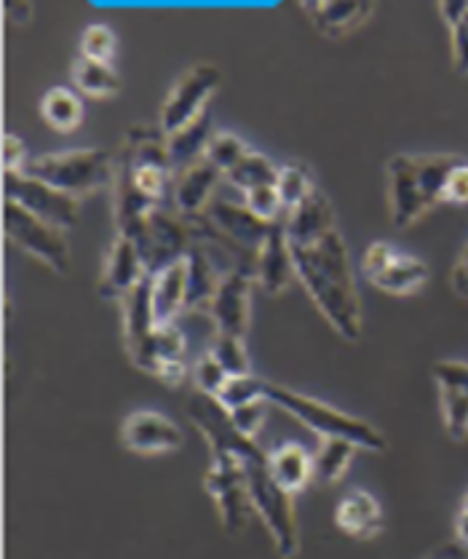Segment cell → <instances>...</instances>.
I'll return each instance as SVG.
<instances>
[{
  "label": "cell",
  "instance_id": "obj_1",
  "mask_svg": "<svg viewBox=\"0 0 468 559\" xmlns=\"http://www.w3.org/2000/svg\"><path fill=\"white\" fill-rule=\"evenodd\" d=\"M188 418L199 428L201 437L209 442V450H228L241 461L247 477L249 501H252L254 514L268 531L271 540H274L278 557L295 559L300 555V527L298 516H295V501L292 496L276 485L274 474H271L268 453L257 444V439L247 437L236 428L233 418H230L228 407L217 400V396L199 394L193 391L188 396Z\"/></svg>",
  "mask_w": 468,
  "mask_h": 559
},
{
  "label": "cell",
  "instance_id": "obj_2",
  "mask_svg": "<svg viewBox=\"0 0 468 559\" xmlns=\"http://www.w3.org/2000/svg\"><path fill=\"white\" fill-rule=\"evenodd\" d=\"M175 164L161 127L137 123L123 136L112 177V219L118 236H129L147 212L169 206Z\"/></svg>",
  "mask_w": 468,
  "mask_h": 559
},
{
  "label": "cell",
  "instance_id": "obj_3",
  "mask_svg": "<svg viewBox=\"0 0 468 559\" xmlns=\"http://www.w3.org/2000/svg\"><path fill=\"white\" fill-rule=\"evenodd\" d=\"M289 249L298 282L311 295L313 306L343 341L357 343L361 337V297L340 228H332L316 241L289 243Z\"/></svg>",
  "mask_w": 468,
  "mask_h": 559
},
{
  "label": "cell",
  "instance_id": "obj_4",
  "mask_svg": "<svg viewBox=\"0 0 468 559\" xmlns=\"http://www.w3.org/2000/svg\"><path fill=\"white\" fill-rule=\"evenodd\" d=\"M458 156H391L388 175V212L394 228H410L425 212L447 199V182L460 166Z\"/></svg>",
  "mask_w": 468,
  "mask_h": 559
},
{
  "label": "cell",
  "instance_id": "obj_5",
  "mask_svg": "<svg viewBox=\"0 0 468 559\" xmlns=\"http://www.w3.org/2000/svg\"><path fill=\"white\" fill-rule=\"evenodd\" d=\"M265 400L281 407L284 413L292 415L311 431H316L322 439H346L364 453H386V437L359 415H348L327 402L316 400V396H305L300 391L287 389V385L271 383V380H265Z\"/></svg>",
  "mask_w": 468,
  "mask_h": 559
},
{
  "label": "cell",
  "instance_id": "obj_6",
  "mask_svg": "<svg viewBox=\"0 0 468 559\" xmlns=\"http://www.w3.org/2000/svg\"><path fill=\"white\" fill-rule=\"evenodd\" d=\"M25 175L40 182H49L51 188L62 193L92 195L103 188H112L116 177V156H110L103 147H79V151L49 153V156L29 158Z\"/></svg>",
  "mask_w": 468,
  "mask_h": 559
},
{
  "label": "cell",
  "instance_id": "obj_7",
  "mask_svg": "<svg viewBox=\"0 0 468 559\" xmlns=\"http://www.w3.org/2000/svg\"><path fill=\"white\" fill-rule=\"evenodd\" d=\"M129 239L137 243L147 273L156 276L164 267L188 258L195 243V234L191 219L182 217L171 206H158V210L147 212L140 219V225L129 234Z\"/></svg>",
  "mask_w": 468,
  "mask_h": 559
},
{
  "label": "cell",
  "instance_id": "obj_8",
  "mask_svg": "<svg viewBox=\"0 0 468 559\" xmlns=\"http://www.w3.org/2000/svg\"><path fill=\"white\" fill-rule=\"evenodd\" d=\"M204 490L215 501L220 514L223 531L236 538L247 531L252 516V501H249L244 466L228 450H212V463L204 474Z\"/></svg>",
  "mask_w": 468,
  "mask_h": 559
},
{
  "label": "cell",
  "instance_id": "obj_9",
  "mask_svg": "<svg viewBox=\"0 0 468 559\" xmlns=\"http://www.w3.org/2000/svg\"><path fill=\"white\" fill-rule=\"evenodd\" d=\"M3 230L9 236V241L25 249L29 258L44 263L49 271L59 273V276H68L70 243L68 236H64L68 230L35 217V214L22 210L14 201H5L3 204Z\"/></svg>",
  "mask_w": 468,
  "mask_h": 559
},
{
  "label": "cell",
  "instance_id": "obj_10",
  "mask_svg": "<svg viewBox=\"0 0 468 559\" xmlns=\"http://www.w3.org/2000/svg\"><path fill=\"white\" fill-rule=\"evenodd\" d=\"M3 193L5 201H14L22 210L62 230L75 228L81 219V199L35 180L25 171H3Z\"/></svg>",
  "mask_w": 468,
  "mask_h": 559
},
{
  "label": "cell",
  "instance_id": "obj_11",
  "mask_svg": "<svg viewBox=\"0 0 468 559\" xmlns=\"http://www.w3.org/2000/svg\"><path fill=\"white\" fill-rule=\"evenodd\" d=\"M220 70H217L215 64L206 62L193 64L188 73H182L180 81L171 86L169 97H166V103L161 107V123H158L161 132L169 136L180 132V129L188 127L191 121H195V118L206 110V99L220 88Z\"/></svg>",
  "mask_w": 468,
  "mask_h": 559
},
{
  "label": "cell",
  "instance_id": "obj_12",
  "mask_svg": "<svg viewBox=\"0 0 468 559\" xmlns=\"http://www.w3.org/2000/svg\"><path fill=\"white\" fill-rule=\"evenodd\" d=\"M204 217L209 219V225L217 234L225 236V239L233 243L236 249H241L244 254H252V258H257L260 247H263L271 228H274V223L260 219L244 201H230L223 199V195H215V199H212Z\"/></svg>",
  "mask_w": 468,
  "mask_h": 559
},
{
  "label": "cell",
  "instance_id": "obj_13",
  "mask_svg": "<svg viewBox=\"0 0 468 559\" xmlns=\"http://www.w3.org/2000/svg\"><path fill=\"white\" fill-rule=\"evenodd\" d=\"M185 442V433L171 418L153 409H134L121 424V444L137 455L175 453Z\"/></svg>",
  "mask_w": 468,
  "mask_h": 559
},
{
  "label": "cell",
  "instance_id": "obj_14",
  "mask_svg": "<svg viewBox=\"0 0 468 559\" xmlns=\"http://www.w3.org/2000/svg\"><path fill=\"white\" fill-rule=\"evenodd\" d=\"M147 276L151 273H147L137 243L129 239V236H116L108 254H105L97 295L108 302H123Z\"/></svg>",
  "mask_w": 468,
  "mask_h": 559
},
{
  "label": "cell",
  "instance_id": "obj_15",
  "mask_svg": "<svg viewBox=\"0 0 468 559\" xmlns=\"http://www.w3.org/2000/svg\"><path fill=\"white\" fill-rule=\"evenodd\" d=\"M153 276H147L145 282L134 289L127 300L121 302L123 311V346H127L129 359L134 361V367L142 372L151 370V346L153 335L158 330L156 313H153Z\"/></svg>",
  "mask_w": 468,
  "mask_h": 559
},
{
  "label": "cell",
  "instance_id": "obj_16",
  "mask_svg": "<svg viewBox=\"0 0 468 559\" xmlns=\"http://www.w3.org/2000/svg\"><path fill=\"white\" fill-rule=\"evenodd\" d=\"M252 273L233 271L223 278L215 300L209 306V317L215 321V332L233 335L244 341L249 330V311H252Z\"/></svg>",
  "mask_w": 468,
  "mask_h": 559
},
{
  "label": "cell",
  "instance_id": "obj_17",
  "mask_svg": "<svg viewBox=\"0 0 468 559\" xmlns=\"http://www.w3.org/2000/svg\"><path fill=\"white\" fill-rule=\"evenodd\" d=\"M220 180L223 171L204 156L195 164L185 166L182 171H177L175 186H171V204L182 217H199L217 195Z\"/></svg>",
  "mask_w": 468,
  "mask_h": 559
},
{
  "label": "cell",
  "instance_id": "obj_18",
  "mask_svg": "<svg viewBox=\"0 0 468 559\" xmlns=\"http://www.w3.org/2000/svg\"><path fill=\"white\" fill-rule=\"evenodd\" d=\"M295 278H298V273H295L292 249H289L284 219H278L271 228L268 239L260 247L257 258H254V282L268 295H284L292 287Z\"/></svg>",
  "mask_w": 468,
  "mask_h": 559
},
{
  "label": "cell",
  "instance_id": "obj_19",
  "mask_svg": "<svg viewBox=\"0 0 468 559\" xmlns=\"http://www.w3.org/2000/svg\"><path fill=\"white\" fill-rule=\"evenodd\" d=\"M303 11L319 35L346 38L370 22L375 5L357 3V0H303Z\"/></svg>",
  "mask_w": 468,
  "mask_h": 559
},
{
  "label": "cell",
  "instance_id": "obj_20",
  "mask_svg": "<svg viewBox=\"0 0 468 559\" xmlns=\"http://www.w3.org/2000/svg\"><path fill=\"white\" fill-rule=\"evenodd\" d=\"M332 228H337L335 210H332L329 199L322 190H313L311 195L300 206H295L292 212H287L284 217V230H287L289 243H308L322 239L324 234H329Z\"/></svg>",
  "mask_w": 468,
  "mask_h": 559
},
{
  "label": "cell",
  "instance_id": "obj_21",
  "mask_svg": "<svg viewBox=\"0 0 468 559\" xmlns=\"http://www.w3.org/2000/svg\"><path fill=\"white\" fill-rule=\"evenodd\" d=\"M335 525L340 527L348 538L370 540L383 531V509L367 490H353L343 496L335 509Z\"/></svg>",
  "mask_w": 468,
  "mask_h": 559
},
{
  "label": "cell",
  "instance_id": "obj_22",
  "mask_svg": "<svg viewBox=\"0 0 468 559\" xmlns=\"http://www.w3.org/2000/svg\"><path fill=\"white\" fill-rule=\"evenodd\" d=\"M153 313L158 324H177V317L185 313L188 297V258L177 260L153 276Z\"/></svg>",
  "mask_w": 468,
  "mask_h": 559
},
{
  "label": "cell",
  "instance_id": "obj_23",
  "mask_svg": "<svg viewBox=\"0 0 468 559\" xmlns=\"http://www.w3.org/2000/svg\"><path fill=\"white\" fill-rule=\"evenodd\" d=\"M268 463L276 485L292 498L298 496V492H303L305 487L316 479L313 455L298 442H287L278 450H274V453H268Z\"/></svg>",
  "mask_w": 468,
  "mask_h": 559
},
{
  "label": "cell",
  "instance_id": "obj_24",
  "mask_svg": "<svg viewBox=\"0 0 468 559\" xmlns=\"http://www.w3.org/2000/svg\"><path fill=\"white\" fill-rule=\"evenodd\" d=\"M212 136L215 134H212V112L209 110L201 112L195 121L188 123V127H182L180 132L166 136L175 171H182L185 166H191V164H195V160L204 158Z\"/></svg>",
  "mask_w": 468,
  "mask_h": 559
},
{
  "label": "cell",
  "instance_id": "obj_25",
  "mask_svg": "<svg viewBox=\"0 0 468 559\" xmlns=\"http://www.w3.org/2000/svg\"><path fill=\"white\" fill-rule=\"evenodd\" d=\"M425 282H429V265L423 260L410 258V254H396L394 263L381 276L372 278V287L386 295L407 297L423 289Z\"/></svg>",
  "mask_w": 468,
  "mask_h": 559
},
{
  "label": "cell",
  "instance_id": "obj_26",
  "mask_svg": "<svg viewBox=\"0 0 468 559\" xmlns=\"http://www.w3.org/2000/svg\"><path fill=\"white\" fill-rule=\"evenodd\" d=\"M40 116L59 134H70L83 123V103L70 88L55 86L40 99Z\"/></svg>",
  "mask_w": 468,
  "mask_h": 559
},
{
  "label": "cell",
  "instance_id": "obj_27",
  "mask_svg": "<svg viewBox=\"0 0 468 559\" xmlns=\"http://www.w3.org/2000/svg\"><path fill=\"white\" fill-rule=\"evenodd\" d=\"M73 83L75 88H81V94L92 99H112L123 88L121 75L116 73L112 64L92 62V59H75Z\"/></svg>",
  "mask_w": 468,
  "mask_h": 559
},
{
  "label": "cell",
  "instance_id": "obj_28",
  "mask_svg": "<svg viewBox=\"0 0 468 559\" xmlns=\"http://www.w3.org/2000/svg\"><path fill=\"white\" fill-rule=\"evenodd\" d=\"M359 453L357 444L346 439H322L316 455H313V468H316V481L322 485H337L346 472L351 468L353 455Z\"/></svg>",
  "mask_w": 468,
  "mask_h": 559
},
{
  "label": "cell",
  "instance_id": "obj_29",
  "mask_svg": "<svg viewBox=\"0 0 468 559\" xmlns=\"http://www.w3.org/2000/svg\"><path fill=\"white\" fill-rule=\"evenodd\" d=\"M278 195L284 201V210L292 212L295 206H300L308 195L316 190V182H313L311 169L303 164V160H287V164L278 169V180H276Z\"/></svg>",
  "mask_w": 468,
  "mask_h": 559
},
{
  "label": "cell",
  "instance_id": "obj_30",
  "mask_svg": "<svg viewBox=\"0 0 468 559\" xmlns=\"http://www.w3.org/2000/svg\"><path fill=\"white\" fill-rule=\"evenodd\" d=\"M225 177H228L230 186L239 188L241 193H247V190L260 188V186H276L278 169L263 156V153L252 151L239 166H236V169H230Z\"/></svg>",
  "mask_w": 468,
  "mask_h": 559
},
{
  "label": "cell",
  "instance_id": "obj_31",
  "mask_svg": "<svg viewBox=\"0 0 468 559\" xmlns=\"http://www.w3.org/2000/svg\"><path fill=\"white\" fill-rule=\"evenodd\" d=\"M440 11L449 25V33H453L455 70L460 75H468V3L449 0V3H440Z\"/></svg>",
  "mask_w": 468,
  "mask_h": 559
},
{
  "label": "cell",
  "instance_id": "obj_32",
  "mask_svg": "<svg viewBox=\"0 0 468 559\" xmlns=\"http://www.w3.org/2000/svg\"><path fill=\"white\" fill-rule=\"evenodd\" d=\"M209 354L215 356L223 365V370L230 374V378H241V374H252V361H249L247 346L241 337L223 335V332H215V341H212Z\"/></svg>",
  "mask_w": 468,
  "mask_h": 559
},
{
  "label": "cell",
  "instance_id": "obj_33",
  "mask_svg": "<svg viewBox=\"0 0 468 559\" xmlns=\"http://www.w3.org/2000/svg\"><path fill=\"white\" fill-rule=\"evenodd\" d=\"M442 400V418L449 439L464 442L468 437V394L455 389H440Z\"/></svg>",
  "mask_w": 468,
  "mask_h": 559
},
{
  "label": "cell",
  "instance_id": "obj_34",
  "mask_svg": "<svg viewBox=\"0 0 468 559\" xmlns=\"http://www.w3.org/2000/svg\"><path fill=\"white\" fill-rule=\"evenodd\" d=\"M249 153L252 151H249L247 142L241 140V136L228 134V132L212 136L209 147H206V158H209L212 164L223 171V175H228L230 169H236V166H239L241 160L249 156Z\"/></svg>",
  "mask_w": 468,
  "mask_h": 559
},
{
  "label": "cell",
  "instance_id": "obj_35",
  "mask_svg": "<svg viewBox=\"0 0 468 559\" xmlns=\"http://www.w3.org/2000/svg\"><path fill=\"white\" fill-rule=\"evenodd\" d=\"M116 57V33L108 25H88L81 35V59L110 64Z\"/></svg>",
  "mask_w": 468,
  "mask_h": 559
},
{
  "label": "cell",
  "instance_id": "obj_36",
  "mask_svg": "<svg viewBox=\"0 0 468 559\" xmlns=\"http://www.w3.org/2000/svg\"><path fill=\"white\" fill-rule=\"evenodd\" d=\"M225 407L233 409L239 404L265 400V380L257 374H241V378H228V383L223 385V391L217 394Z\"/></svg>",
  "mask_w": 468,
  "mask_h": 559
},
{
  "label": "cell",
  "instance_id": "obj_37",
  "mask_svg": "<svg viewBox=\"0 0 468 559\" xmlns=\"http://www.w3.org/2000/svg\"><path fill=\"white\" fill-rule=\"evenodd\" d=\"M191 378H193V385H195V391H199V394L217 396L223 391V385L228 383L230 374L225 372L220 361H217L215 356L206 350V354L201 356V359L191 367Z\"/></svg>",
  "mask_w": 468,
  "mask_h": 559
},
{
  "label": "cell",
  "instance_id": "obj_38",
  "mask_svg": "<svg viewBox=\"0 0 468 559\" xmlns=\"http://www.w3.org/2000/svg\"><path fill=\"white\" fill-rule=\"evenodd\" d=\"M244 204L257 214L265 223H278V219L287 217V210H284V201L278 195L276 186H260L252 188L244 193Z\"/></svg>",
  "mask_w": 468,
  "mask_h": 559
},
{
  "label": "cell",
  "instance_id": "obj_39",
  "mask_svg": "<svg viewBox=\"0 0 468 559\" xmlns=\"http://www.w3.org/2000/svg\"><path fill=\"white\" fill-rule=\"evenodd\" d=\"M268 407H271L268 400H254V402L239 404V407L228 409V413H230V418H233L236 428H239L241 433H247V437L254 439V437H257L260 428H263V424H265Z\"/></svg>",
  "mask_w": 468,
  "mask_h": 559
},
{
  "label": "cell",
  "instance_id": "obj_40",
  "mask_svg": "<svg viewBox=\"0 0 468 559\" xmlns=\"http://www.w3.org/2000/svg\"><path fill=\"white\" fill-rule=\"evenodd\" d=\"M431 374H434V380L440 389H455V391H464V394H468V365L466 361H453V359L434 361Z\"/></svg>",
  "mask_w": 468,
  "mask_h": 559
},
{
  "label": "cell",
  "instance_id": "obj_41",
  "mask_svg": "<svg viewBox=\"0 0 468 559\" xmlns=\"http://www.w3.org/2000/svg\"><path fill=\"white\" fill-rule=\"evenodd\" d=\"M396 249L388 241H375L364 249V258H361V273H364L367 282H372L375 276H381L386 267L396 260Z\"/></svg>",
  "mask_w": 468,
  "mask_h": 559
},
{
  "label": "cell",
  "instance_id": "obj_42",
  "mask_svg": "<svg viewBox=\"0 0 468 559\" xmlns=\"http://www.w3.org/2000/svg\"><path fill=\"white\" fill-rule=\"evenodd\" d=\"M27 151L25 142L16 134L3 136V171H25L27 166Z\"/></svg>",
  "mask_w": 468,
  "mask_h": 559
},
{
  "label": "cell",
  "instance_id": "obj_43",
  "mask_svg": "<svg viewBox=\"0 0 468 559\" xmlns=\"http://www.w3.org/2000/svg\"><path fill=\"white\" fill-rule=\"evenodd\" d=\"M444 201H449V204H468V164L466 160H460V166L453 171V177H449L447 199Z\"/></svg>",
  "mask_w": 468,
  "mask_h": 559
},
{
  "label": "cell",
  "instance_id": "obj_44",
  "mask_svg": "<svg viewBox=\"0 0 468 559\" xmlns=\"http://www.w3.org/2000/svg\"><path fill=\"white\" fill-rule=\"evenodd\" d=\"M449 287L453 293L460 297V300H468V243L460 252L458 263L453 265V273H449Z\"/></svg>",
  "mask_w": 468,
  "mask_h": 559
},
{
  "label": "cell",
  "instance_id": "obj_45",
  "mask_svg": "<svg viewBox=\"0 0 468 559\" xmlns=\"http://www.w3.org/2000/svg\"><path fill=\"white\" fill-rule=\"evenodd\" d=\"M455 540L468 549V492L464 498V507L458 511V520H455Z\"/></svg>",
  "mask_w": 468,
  "mask_h": 559
},
{
  "label": "cell",
  "instance_id": "obj_46",
  "mask_svg": "<svg viewBox=\"0 0 468 559\" xmlns=\"http://www.w3.org/2000/svg\"><path fill=\"white\" fill-rule=\"evenodd\" d=\"M466 551V546H460L458 540H455V544H444L440 549H434L425 559H468Z\"/></svg>",
  "mask_w": 468,
  "mask_h": 559
}]
</instances>
